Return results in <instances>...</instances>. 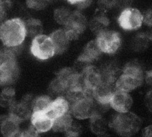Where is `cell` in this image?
Listing matches in <instances>:
<instances>
[{"mask_svg": "<svg viewBox=\"0 0 152 137\" xmlns=\"http://www.w3.org/2000/svg\"><path fill=\"white\" fill-rule=\"evenodd\" d=\"M98 136L97 137H109V136L106 133H104V134H102V135H97Z\"/></svg>", "mask_w": 152, "mask_h": 137, "instance_id": "cell-38", "label": "cell"}, {"mask_svg": "<svg viewBox=\"0 0 152 137\" xmlns=\"http://www.w3.org/2000/svg\"><path fill=\"white\" fill-rule=\"evenodd\" d=\"M81 74L84 78L86 90L93 91L103 82L99 68L92 65L87 66Z\"/></svg>", "mask_w": 152, "mask_h": 137, "instance_id": "cell-14", "label": "cell"}, {"mask_svg": "<svg viewBox=\"0 0 152 137\" xmlns=\"http://www.w3.org/2000/svg\"><path fill=\"white\" fill-rule=\"evenodd\" d=\"M48 2H49V4L50 3V2H53V1H55V0H46Z\"/></svg>", "mask_w": 152, "mask_h": 137, "instance_id": "cell-41", "label": "cell"}, {"mask_svg": "<svg viewBox=\"0 0 152 137\" xmlns=\"http://www.w3.org/2000/svg\"><path fill=\"white\" fill-rule=\"evenodd\" d=\"M133 104V99L129 93L115 90L109 102L110 107L116 113L129 111Z\"/></svg>", "mask_w": 152, "mask_h": 137, "instance_id": "cell-11", "label": "cell"}, {"mask_svg": "<svg viewBox=\"0 0 152 137\" xmlns=\"http://www.w3.org/2000/svg\"><path fill=\"white\" fill-rule=\"evenodd\" d=\"M109 24L107 18L102 14H99L94 16L89 23L90 30L95 34L99 33L107 30V27Z\"/></svg>", "mask_w": 152, "mask_h": 137, "instance_id": "cell-21", "label": "cell"}, {"mask_svg": "<svg viewBox=\"0 0 152 137\" xmlns=\"http://www.w3.org/2000/svg\"><path fill=\"white\" fill-rule=\"evenodd\" d=\"M49 2L46 0H26L27 6L34 10H41L46 7Z\"/></svg>", "mask_w": 152, "mask_h": 137, "instance_id": "cell-27", "label": "cell"}, {"mask_svg": "<svg viewBox=\"0 0 152 137\" xmlns=\"http://www.w3.org/2000/svg\"><path fill=\"white\" fill-rule=\"evenodd\" d=\"M144 79V74L142 66L137 61L132 60L124 66L115 85L116 90L129 93L138 88Z\"/></svg>", "mask_w": 152, "mask_h": 137, "instance_id": "cell-3", "label": "cell"}, {"mask_svg": "<svg viewBox=\"0 0 152 137\" xmlns=\"http://www.w3.org/2000/svg\"><path fill=\"white\" fill-rule=\"evenodd\" d=\"M20 122L9 114L0 120V131L4 137H18L21 130Z\"/></svg>", "mask_w": 152, "mask_h": 137, "instance_id": "cell-16", "label": "cell"}, {"mask_svg": "<svg viewBox=\"0 0 152 137\" xmlns=\"http://www.w3.org/2000/svg\"><path fill=\"white\" fill-rule=\"evenodd\" d=\"M82 131V127L80 124L73 121L69 128L65 132V135L78 137Z\"/></svg>", "mask_w": 152, "mask_h": 137, "instance_id": "cell-28", "label": "cell"}, {"mask_svg": "<svg viewBox=\"0 0 152 137\" xmlns=\"http://www.w3.org/2000/svg\"><path fill=\"white\" fill-rule=\"evenodd\" d=\"M142 137H152V125H150L142 129Z\"/></svg>", "mask_w": 152, "mask_h": 137, "instance_id": "cell-35", "label": "cell"}, {"mask_svg": "<svg viewBox=\"0 0 152 137\" xmlns=\"http://www.w3.org/2000/svg\"><path fill=\"white\" fill-rule=\"evenodd\" d=\"M97 4L101 9H109L116 6V0H97Z\"/></svg>", "mask_w": 152, "mask_h": 137, "instance_id": "cell-31", "label": "cell"}, {"mask_svg": "<svg viewBox=\"0 0 152 137\" xmlns=\"http://www.w3.org/2000/svg\"><path fill=\"white\" fill-rule=\"evenodd\" d=\"M52 100L50 97L46 95H42L36 97L33 100L32 110L34 111L45 112L50 106Z\"/></svg>", "mask_w": 152, "mask_h": 137, "instance_id": "cell-24", "label": "cell"}, {"mask_svg": "<svg viewBox=\"0 0 152 137\" xmlns=\"http://www.w3.org/2000/svg\"><path fill=\"white\" fill-rule=\"evenodd\" d=\"M88 22L84 15L79 11H72L68 23L64 26L70 41L77 39L85 31Z\"/></svg>", "mask_w": 152, "mask_h": 137, "instance_id": "cell-8", "label": "cell"}, {"mask_svg": "<svg viewBox=\"0 0 152 137\" xmlns=\"http://www.w3.org/2000/svg\"><path fill=\"white\" fill-rule=\"evenodd\" d=\"M49 90L51 94L56 95L58 97L64 96L67 91V87L61 80L56 77L50 83Z\"/></svg>", "mask_w": 152, "mask_h": 137, "instance_id": "cell-26", "label": "cell"}, {"mask_svg": "<svg viewBox=\"0 0 152 137\" xmlns=\"http://www.w3.org/2000/svg\"><path fill=\"white\" fill-rule=\"evenodd\" d=\"M70 105L64 96L57 97L52 100L45 113L53 120L65 114L69 113Z\"/></svg>", "mask_w": 152, "mask_h": 137, "instance_id": "cell-13", "label": "cell"}, {"mask_svg": "<svg viewBox=\"0 0 152 137\" xmlns=\"http://www.w3.org/2000/svg\"><path fill=\"white\" fill-rule=\"evenodd\" d=\"M95 40L101 52L109 55L116 53L122 43L120 34L116 31L107 29L97 34Z\"/></svg>", "mask_w": 152, "mask_h": 137, "instance_id": "cell-6", "label": "cell"}, {"mask_svg": "<svg viewBox=\"0 0 152 137\" xmlns=\"http://www.w3.org/2000/svg\"><path fill=\"white\" fill-rule=\"evenodd\" d=\"M18 137H40V133L36 131L31 126L20 132Z\"/></svg>", "mask_w": 152, "mask_h": 137, "instance_id": "cell-30", "label": "cell"}, {"mask_svg": "<svg viewBox=\"0 0 152 137\" xmlns=\"http://www.w3.org/2000/svg\"><path fill=\"white\" fill-rule=\"evenodd\" d=\"M65 137H76V136H71V135H65Z\"/></svg>", "mask_w": 152, "mask_h": 137, "instance_id": "cell-40", "label": "cell"}, {"mask_svg": "<svg viewBox=\"0 0 152 137\" xmlns=\"http://www.w3.org/2000/svg\"><path fill=\"white\" fill-rule=\"evenodd\" d=\"M15 92L11 87H5L0 93V106L10 108L15 102Z\"/></svg>", "mask_w": 152, "mask_h": 137, "instance_id": "cell-23", "label": "cell"}, {"mask_svg": "<svg viewBox=\"0 0 152 137\" xmlns=\"http://www.w3.org/2000/svg\"><path fill=\"white\" fill-rule=\"evenodd\" d=\"M108 127L109 122L103 117V114H96L90 119V130L97 135L106 133Z\"/></svg>", "mask_w": 152, "mask_h": 137, "instance_id": "cell-19", "label": "cell"}, {"mask_svg": "<svg viewBox=\"0 0 152 137\" xmlns=\"http://www.w3.org/2000/svg\"></svg>", "mask_w": 152, "mask_h": 137, "instance_id": "cell-42", "label": "cell"}, {"mask_svg": "<svg viewBox=\"0 0 152 137\" xmlns=\"http://www.w3.org/2000/svg\"><path fill=\"white\" fill-rule=\"evenodd\" d=\"M34 98L30 95L24 96L19 101H16L9 108V115L20 123L30 119L33 113L32 105Z\"/></svg>", "mask_w": 152, "mask_h": 137, "instance_id": "cell-9", "label": "cell"}, {"mask_svg": "<svg viewBox=\"0 0 152 137\" xmlns=\"http://www.w3.org/2000/svg\"><path fill=\"white\" fill-rule=\"evenodd\" d=\"M30 52L35 58L42 60L49 59L56 54L55 46L50 37L43 34L33 39Z\"/></svg>", "mask_w": 152, "mask_h": 137, "instance_id": "cell-5", "label": "cell"}, {"mask_svg": "<svg viewBox=\"0 0 152 137\" xmlns=\"http://www.w3.org/2000/svg\"><path fill=\"white\" fill-rule=\"evenodd\" d=\"M20 69L16 59L5 60L0 65V85L11 86L18 79Z\"/></svg>", "mask_w": 152, "mask_h": 137, "instance_id": "cell-10", "label": "cell"}, {"mask_svg": "<svg viewBox=\"0 0 152 137\" xmlns=\"http://www.w3.org/2000/svg\"><path fill=\"white\" fill-rule=\"evenodd\" d=\"M144 79L147 84L150 86L152 90V70L146 72L144 75Z\"/></svg>", "mask_w": 152, "mask_h": 137, "instance_id": "cell-36", "label": "cell"}, {"mask_svg": "<svg viewBox=\"0 0 152 137\" xmlns=\"http://www.w3.org/2000/svg\"><path fill=\"white\" fill-rule=\"evenodd\" d=\"M109 126L120 137H132L140 130L142 120L129 111L116 113L109 121Z\"/></svg>", "mask_w": 152, "mask_h": 137, "instance_id": "cell-2", "label": "cell"}, {"mask_svg": "<svg viewBox=\"0 0 152 137\" xmlns=\"http://www.w3.org/2000/svg\"><path fill=\"white\" fill-rule=\"evenodd\" d=\"M72 11L66 7H59L55 9L53 17L55 21L60 25L65 26L71 17Z\"/></svg>", "mask_w": 152, "mask_h": 137, "instance_id": "cell-25", "label": "cell"}, {"mask_svg": "<svg viewBox=\"0 0 152 137\" xmlns=\"http://www.w3.org/2000/svg\"><path fill=\"white\" fill-rule=\"evenodd\" d=\"M118 23L125 30H135L142 26L143 14L137 8L128 7L122 9L119 14Z\"/></svg>", "mask_w": 152, "mask_h": 137, "instance_id": "cell-7", "label": "cell"}, {"mask_svg": "<svg viewBox=\"0 0 152 137\" xmlns=\"http://www.w3.org/2000/svg\"><path fill=\"white\" fill-rule=\"evenodd\" d=\"M27 36L24 21L20 18L7 20L0 26V40L6 47L20 46Z\"/></svg>", "mask_w": 152, "mask_h": 137, "instance_id": "cell-1", "label": "cell"}, {"mask_svg": "<svg viewBox=\"0 0 152 137\" xmlns=\"http://www.w3.org/2000/svg\"><path fill=\"white\" fill-rule=\"evenodd\" d=\"M86 94L81 99L70 105L69 113L79 120L90 119L96 114H99V104L93 97L92 91L86 90Z\"/></svg>", "mask_w": 152, "mask_h": 137, "instance_id": "cell-4", "label": "cell"}, {"mask_svg": "<svg viewBox=\"0 0 152 137\" xmlns=\"http://www.w3.org/2000/svg\"><path fill=\"white\" fill-rule=\"evenodd\" d=\"M131 0H116V6L121 7L122 9L129 7Z\"/></svg>", "mask_w": 152, "mask_h": 137, "instance_id": "cell-34", "label": "cell"}, {"mask_svg": "<svg viewBox=\"0 0 152 137\" xmlns=\"http://www.w3.org/2000/svg\"><path fill=\"white\" fill-rule=\"evenodd\" d=\"M49 36L55 46L56 54H62L68 49L71 41L64 28L55 30Z\"/></svg>", "mask_w": 152, "mask_h": 137, "instance_id": "cell-18", "label": "cell"}, {"mask_svg": "<svg viewBox=\"0 0 152 137\" xmlns=\"http://www.w3.org/2000/svg\"><path fill=\"white\" fill-rule=\"evenodd\" d=\"M115 90L114 84L102 82L93 90V97L98 104L110 107L109 102Z\"/></svg>", "mask_w": 152, "mask_h": 137, "instance_id": "cell-12", "label": "cell"}, {"mask_svg": "<svg viewBox=\"0 0 152 137\" xmlns=\"http://www.w3.org/2000/svg\"><path fill=\"white\" fill-rule=\"evenodd\" d=\"M148 38H150V39H151V40H152V31H151V32L150 33V35L148 36H147Z\"/></svg>", "mask_w": 152, "mask_h": 137, "instance_id": "cell-39", "label": "cell"}, {"mask_svg": "<svg viewBox=\"0 0 152 137\" xmlns=\"http://www.w3.org/2000/svg\"><path fill=\"white\" fill-rule=\"evenodd\" d=\"M24 23L27 36L33 39L37 36L42 34L43 25L39 20L30 18Z\"/></svg>", "mask_w": 152, "mask_h": 137, "instance_id": "cell-20", "label": "cell"}, {"mask_svg": "<svg viewBox=\"0 0 152 137\" xmlns=\"http://www.w3.org/2000/svg\"><path fill=\"white\" fill-rule=\"evenodd\" d=\"M143 23L148 26H152V9H148L143 14Z\"/></svg>", "mask_w": 152, "mask_h": 137, "instance_id": "cell-32", "label": "cell"}, {"mask_svg": "<svg viewBox=\"0 0 152 137\" xmlns=\"http://www.w3.org/2000/svg\"><path fill=\"white\" fill-rule=\"evenodd\" d=\"M12 4V0H0V7L5 11L11 8Z\"/></svg>", "mask_w": 152, "mask_h": 137, "instance_id": "cell-33", "label": "cell"}, {"mask_svg": "<svg viewBox=\"0 0 152 137\" xmlns=\"http://www.w3.org/2000/svg\"><path fill=\"white\" fill-rule=\"evenodd\" d=\"M73 121L71 114L67 113L53 120L52 129L56 132H66Z\"/></svg>", "mask_w": 152, "mask_h": 137, "instance_id": "cell-22", "label": "cell"}, {"mask_svg": "<svg viewBox=\"0 0 152 137\" xmlns=\"http://www.w3.org/2000/svg\"><path fill=\"white\" fill-rule=\"evenodd\" d=\"M102 53L96 40H91L86 44L77 60L87 64H91L97 60Z\"/></svg>", "mask_w": 152, "mask_h": 137, "instance_id": "cell-17", "label": "cell"}, {"mask_svg": "<svg viewBox=\"0 0 152 137\" xmlns=\"http://www.w3.org/2000/svg\"><path fill=\"white\" fill-rule=\"evenodd\" d=\"M6 15V11L0 7V24L3 23V21Z\"/></svg>", "mask_w": 152, "mask_h": 137, "instance_id": "cell-37", "label": "cell"}, {"mask_svg": "<svg viewBox=\"0 0 152 137\" xmlns=\"http://www.w3.org/2000/svg\"><path fill=\"white\" fill-rule=\"evenodd\" d=\"M31 125L39 133H45L52 129L53 120L45 112L34 111L30 117Z\"/></svg>", "mask_w": 152, "mask_h": 137, "instance_id": "cell-15", "label": "cell"}, {"mask_svg": "<svg viewBox=\"0 0 152 137\" xmlns=\"http://www.w3.org/2000/svg\"><path fill=\"white\" fill-rule=\"evenodd\" d=\"M92 0H66L71 5L77 7L80 9L87 8L91 3Z\"/></svg>", "mask_w": 152, "mask_h": 137, "instance_id": "cell-29", "label": "cell"}]
</instances>
